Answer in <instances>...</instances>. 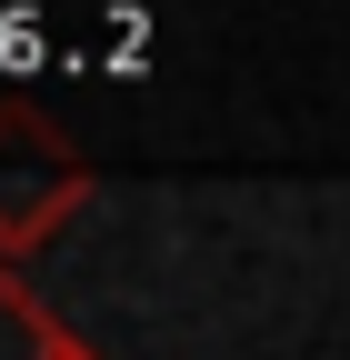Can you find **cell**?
Returning a JSON list of instances; mask_svg holds the SVG:
<instances>
[{
	"label": "cell",
	"instance_id": "cell-1",
	"mask_svg": "<svg viewBox=\"0 0 350 360\" xmlns=\"http://www.w3.org/2000/svg\"><path fill=\"white\" fill-rule=\"evenodd\" d=\"M80 200H91V150H80L51 110L0 101V260L51 250L80 220Z\"/></svg>",
	"mask_w": 350,
	"mask_h": 360
},
{
	"label": "cell",
	"instance_id": "cell-2",
	"mask_svg": "<svg viewBox=\"0 0 350 360\" xmlns=\"http://www.w3.org/2000/svg\"><path fill=\"white\" fill-rule=\"evenodd\" d=\"M0 360H101V350L80 340V330H70L60 310L20 281L11 260H0Z\"/></svg>",
	"mask_w": 350,
	"mask_h": 360
}]
</instances>
